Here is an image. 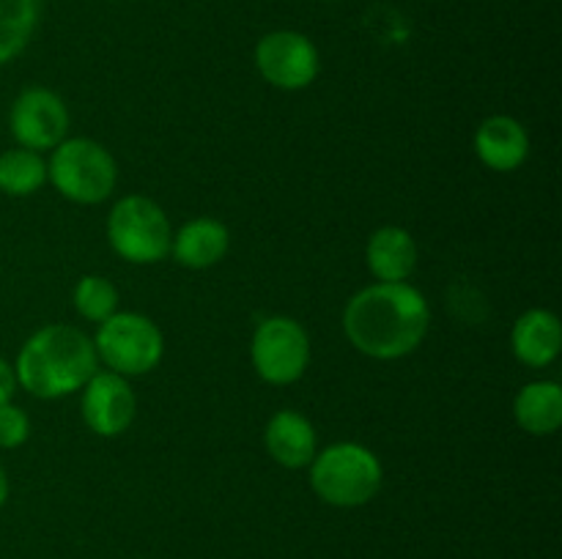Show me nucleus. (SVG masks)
I'll use <instances>...</instances> for the list:
<instances>
[{
    "mask_svg": "<svg viewBox=\"0 0 562 559\" xmlns=\"http://www.w3.org/2000/svg\"><path fill=\"white\" fill-rule=\"evenodd\" d=\"M368 272L376 283H406L417 266V244L401 225H382L368 236Z\"/></svg>",
    "mask_w": 562,
    "mask_h": 559,
    "instance_id": "nucleus-15",
    "label": "nucleus"
},
{
    "mask_svg": "<svg viewBox=\"0 0 562 559\" xmlns=\"http://www.w3.org/2000/svg\"><path fill=\"white\" fill-rule=\"evenodd\" d=\"M108 241L121 261L154 266L170 255L173 225L157 201L124 195L108 214Z\"/></svg>",
    "mask_w": 562,
    "mask_h": 559,
    "instance_id": "nucleus-5",
    "label": "nucleus"
},
{
    "mask_svg": "<svg viewBox=\"0 0 562 559\" xmlns=\"http://www.w3.org/2000/svg\"><path fill=\"white\" fill-rule=\"evenodd\" d=\"M231 230L214 217H195L181 225L170 241V255L184 269H212L228 255Z\"/></svg>",
    "mask_w": 562,
    "mask_h": 559,
    "instance_id": "nucleus-14",
    "label": "nucleus"
},
{
    "mask_svg": "<svg viewBox=\"0 0 562 559\" xmlns=\"http://www.w3.org/2000/svg\"><path fill=\"white\" fill-rule=\"evenodd\" d=\"M99 370L93 338L71 323H47L22 343L14 362L16 387L38 400L80 392Z\"/></svg>",
    "mask_w": 562,
    "mask_h": 559,
    "instance_id": "nucleus-2",
    "label": "nucleus"
},
{
    "mask_svg": "<svg viewBox=\"0 0 562 559\" xmlns=\"http://www.w3.org/2000/svg\"><path fill=\"white\" fill-rule=\"evenodd\" d=\"M9 493H11L9 471H5V469H3V464H0V507H3V504L9 502Z\"/></svg>",
    "mask_w": 562,
    "mask_h": 559,
    "instance_id": "nucleus-22",
    "label": "nucleus"
},
{
    "mask_svg": "<svg viewBox=\"0 0 562 559\" xmlns=\"http://www.w3.org/2000/svg\"><path fill=\"white\" fill-rule=\"evenodd\" d=\"M42 20V0H0V66L25 53Z\"/></svg>",
    "mask_w": 562,
    "mask_h": 559,
    "instance_id": "nucleus-17",
    "label": "nucleus"
},
{
    "mask_svg": "<svg viewBox=\"0 0 562 559\" xmlns=\"http://www.w3.org/2000/svg\"><path fill=\"white\" fill-rule=\"evenodd\" d=\"M256 69L263 80L280 91H302L313 85L322 71V55L318 47L300 31H269L258 38Z\"/></svg>",
    "mask_w": 562,
    "mask_h": 559,
    "instance_id": "nucleus-8",
    "label": "nucleus"
},
{
    "mask_svg": "<svg viewBox=\"0 0 562 559\" xmlns=\"http://www.w3.org/2000/svg\"><path fill=\"white\" fill-rule=\"evenodd\" d=\"M510 351L527 367H549L562 351V323L558 312L532 307L521 312L510 329Z\"/></svg>",
    "mask_w": 562,
    "mask_h": 559,
    "instance_id": "nucleus-13",
    "label": "nucleus"
},
{
    "mask_svg": "<svg viewBox=\"0 0 562 559\" xmlns=\"http://www.w3.org/2000/svg\"><path fill=\"white\" fill-rule=\"evenodd\" d=\"M16 376H14V365H9V362L0 356V403H9L11 398H14L16 392Z\"/></svg>",
    "mask_w": 562,
    "mask_h": 559,
    "instance_id": "nucleus-21",
    "label": "nucleus"
},
{
    "mask_svg": "<svg viewBox=\"0 0 562 559\" xmlns=\"http://www.w3.org/2000/svg\"><path fill=\"white\" fill-rule=\"evenodd\" d=\"M99 365L119 376H146L162 362L165 334L148 316L135 310L113 312L93 334Z\"/></svg>",
    "mask_w": 562,
    "mask_h": 559,
    "instance_id": "nucleus-6",
    "label": "nucleus"
},
{
    "mask_svg": "<svg viewBox=\"0 0 562 559\" xmlns=\"http://www.w3.org/2000/svg\"><path fill=\"white\" fill-rule=\"evenodd\" d=\"M47 181L77 206H97L115 192L119 164L93 137H66L47 159Z\"/></svg>",
    "mask_w": 562,
    "mask_h": 559,
    "instance_id": "nucleus-4",
    "label": "nucleus"
},
{
    "mask_svg": "<svg viewBox=\"0 0 562 559\" xmlns=\"http://www.w3.org/2000/svg\"><path fill=\"white\" fill-rule=\"evenodd\" d=\"M80 414L88 431L115 438L130 431L137 414V398L130 378L113 370H97L80 389Z\"/></svg>",
    "mask_w": 562,
    "mask_h": 559,
    "instance_id": "nucleus-10",
    "label": "nucleus"
},
{
    "mask_svg": "<svg viewBox=\"0 0 562 559\" xmlns=\"http://www.w3.org/2000/svg\"><path fill=\"white\" fill-rule=\"evenodd\" d=\"M311 488L324 504L355 510L376 499L384 482V466L373 449L360 442H335L311 460Z\"/></svg>",
    "mask_w": 562,
    "mask_h": 559,
    "instance_id": "nucleus-3",
    "label": "nucleus"
},
{
    "mask_svg": "<svg viewBox=\"0 0 562 559\" xmlns=\"http://www.w3.org/2000/svg\"><path fill=\"white\" fill-rule=\"evenodd\" d=\"M324 3H335V0H324Z\"/></svg>",
    "mask_w": 562,
    "mask_h": 559,
    "instance_id": "nucleus-24",
    "label": "nucleus"
},
{
    "mask_svg": "<svg viewBox=\"0 0 562 559\" xmlns=\"http://www.w3.org/2000/svg\"><path fill=\"white\" fill-rule=\"evenodd\" d=\"M71 301H75V310L80 312V318L91 323H102L113 312H119L121 296L113 280L102 277V274H82L77 280L75 290H71Z\"/></svg>",
    "mask_w": 562,
    "mask_h": 559,
    "instance_id": "nucleus-19",
    "label": "nucleus"
},
{
    "mask_svg": "<svg viewBox=\"0 0 562 559\" xmlns=\"http://www.w3.org/2000/svg\"><path fill=\"white\" fill-rule=\"evenodd\" d=\"M250 362L258 378L272 387H289L305 376L311 365V338L291 316H269L250 340Z\"/></svg>",
    "mask_w": 562,
    "mask_h": 559,
    "instance_id": "nucleus-7",
    "label": "nucleus"
},
{
    "mask_svg": "<svg viewBox=\"0 0 562 559\" xmlns=\"http://www.w3.org/2000/svg\"><path fill=\"white\" fill-rule=\"evenodd\" d=\"M47 184V162L31 148H9L0 153V192L9 197H27Z\"/></svg>",
    "mask_w": 562,
    "mask_h": 559,
    "instance_id": "nucleus-18",
    "label": "nucleus"
},
{
    "mask_svg": "<svg viewBox=\"0 0 562 559\" xmlns=\"http://www.w3.org/2000/svg\"><path fill=\"white\" fill-rule=\"evenodd\" d=\"M31 438V417L16 403H0V449H16Z\"/></svg>",
    "mask_w": 562,
    "mask_h": 559,
    "instance_id": "nucleus-20",
    "label": "nucleus"
},
{
    "mask_svg": "<svg viewBox=\"0 0 562 559\" xmlns=\"http://www.w3.org/2000/svg\"><path fill=\"white\" fill-rule=\"evenodd\" d=\"M514 420L530 436H552L562 425V387L558 381H530L516 392Z\"/></svg>",
    "mask_w": 562,
    "mask_h": 559,
    "instance_id": "nucleus-16",
    "label": "nucleus"
},
{
    "mask_svg": "<svg viewBox=\"0 0 562 559\" xmlns=\"http://www.w3.org/2000/svg\"><path fill=\"white\" fill-rule=\"evenodd\" d=\"M431 329V305L412 283H373L344 307V334L355 351L379 362L415 354Z\"/></svg>",
    "mask_w": 562,
    "mask_h": 559,
    "instance_id": "nucleus-1",
    "label": "nucleus"
},
{
    "mask_svg": "<svg viewBox=\"0 0 562 559\" xmlns=\"http://www.w3.org/2000/svg\"><path fill=\"white\" fill-rule=\"evenodd\" d=\"M475 153L488 170L514 173L530 157V135L514 115H488L475 129Z\"/></svg>",
    "mask_w": 562,
    "mask_h": 559,
    "instance_id": "nucleus-11",
    "label": "nucleus"
},
{
    "mask_svg": "<svg viewBox=\"0 0 562 559\" xmlns=\"http://www.w3.org/2000/svg\"><path fill=\"white\" fill-rule=\"evenodd\" d=\"M263 444L269 458L283 469H305L318 453L316 427L296 409H280L269 417Z\"/></svg>",
    "mask_w": 562,
    "mask_h": 559,
    "instance_id": "nucleus-12",
    "label": "nucleus"
},
{
    "mask_svg": "<svg viewBox=\"0 0 562 559\" xmlns=\"http://www.w3.org/2000/svg\"><path fill=\"white\" fill-rule=\"evenodd\" d=\"M9 129L16 146L38 153L53 151L58 142L66 140L69 110L55 91L44 85H31L11 104Z\"/></svg>",
    "mask_w": 562,
    "mask_h": 559,
    "instance_id": "nucleus-9",
    "label": "nucleus"
},
{
    "mask_svg": "<svg viewBox=\"0 0 562 559\" xmlns=\"http://www.w3.org/2000/svg\"><path fill=\"white\" fill-rule=\"evenodd\" d=\"M108 3H119V0H108Z\"/></svg>",
    "mask_w": 562,
    "mask_h": 559,
    "instance_id": "nucleus-23",
    "label": "nucleus"
}]
</instances>
